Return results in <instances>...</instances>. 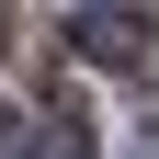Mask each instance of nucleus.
I'll return each mask as SVG.
<instances>
[{"mask_svg": "<svg viewBox=\"0 0 159 159\" xmlns=\"http://www.w3.org/2000/svg\"><path fill=\"white\" fill-rule=\"evenodd\" d=\"M68 46L91 57V68H148V11H136V0H91V11H68Z\"/></svg>", "mask_w": 159, "mask_h": 159, "instance_id": "obj_1", "label": "nucleus"}, {"mask_svg": "<svg viewBox=\"0 0 159 159\" xmlns=\"http://www.w3.org/2000/svg\"><path fill=\"white\" fill-rule=\"evenodd\" d=\"M0 159H34V102H0Z\"/></svg>", "mask_w": 159, "mask_h": 159, "instance_id": "obj_3", "label": "nucleus"}, {"mask_svg": "<svg viewBox=\"0 0 159 159\" xmlns=\"http://www.w3.org/2000/svg\"><path fill=\"white\" fill-rule=\"evenodd\" d=\"M34 159H102V148H91V125H80V102L57 114V125H34Z\"/></svg>", "mask_w": 159, "mask_h": 159, "instance_id": "obj_2", "label": "nucleus"}, {"mask_svg": "<svg viewBox=\"0 0 159 159\" xmlns=\"http://www.w3.org/2000/svg\"><path fill=\"white\" fill-rule=\"evenodd\" d=\"M136 159H159V114H148V136H136Z\"/></svg>", "mask_w": 159, "mask_h": 159, "instance_id": "obj_4", "label": "nucleus"}, {"mask_svg": "<svg viewBox=\"0 0 159 159\" xmlns=\"http://www.w3.org/2000/svg\"><path fill=\"white\" fill-rule=\"evenodd\" d=\"M0 46H11V0H0Z\"/></svg>", "mask_w": 159, "mask_h": 159, "instance_id": "obj_5", "label": "nucleus"}]
</instances>
